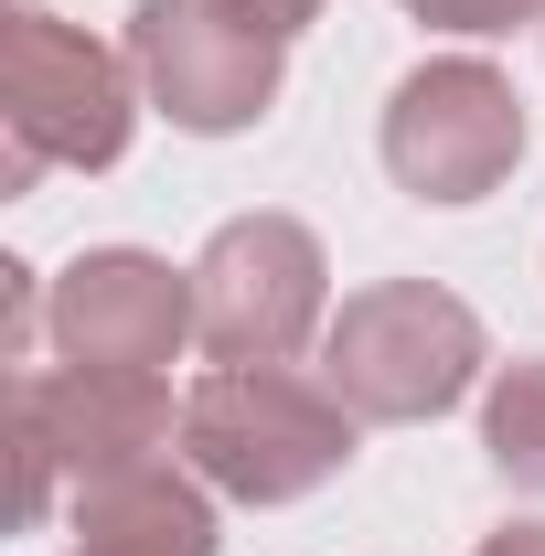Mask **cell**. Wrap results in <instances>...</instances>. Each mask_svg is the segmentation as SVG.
I'll return each mask as SVG.
<instances>
[{"instance_id":"1","label":"cell","mask_w":545,"mask_h":556,"mask_svg":"<svg viewBox=\"0 0 545 556\" xmlns=\"http://www.w3.org/2000/svg\"><path fill=\"white\" fill-rule=\"evenodd\" d=\"M353 428L332 386L289 375V364H214L204 386L182 396V460L204 471L225 503H300L353 460Z\"/></svg>"},{"instance_id":"2","label":"cell","mask_w":545,"mask_h":556,"mask_svg":"<svg viewBox=\"0 0 545 556\" xmlns=\"http://www.w3.org/2000/svg\"><path fill=\"white\" fill-rule=\"evenodd\" d=\"M0 193H22L33 172H107L139 129V65L54 11H0Z\"/></svg>"},{"instance_id":"3","label":"cell","mask_w":545,"mask_h":556,"mask_svg":"<svg viewBox=\"0 0 545 556\" xmlns=\"http://www.w3.org/2000/svg\"><path fill=\"white\" fill-rule=\"evenodd\" d=\"M481 375V321L471 300H449L439 278H375L353 289L321 332V386L375 428H417L449 417Z\"/></svg>"},{"instance_id":"4","label":"cell","mask_w":545,"mask_h":556,"mask_svg":"<svg viewBox=\"0 0 545 556\" xmlns=\"http://www.w3.org/2000/svg\"><path fill=\"white\" fill-rule=\"evenodd\" d=\"M172 386L118 364H43L11 386V460H22V525L54 514V492H86L107 471H139L172 450Z\"/></svg>"},{"instance_id":"5","label":"cell","mask_w":545,"mask_h":556,"mask_svg":"<svg viewBox=\"0 0 545 556\" xmlns=\"http://www.w3.org/2000/svg\"><path fill=\"white\" fill-rule=\"evenodd\" d=\"M129 65L150 86V108L193 139H236L278 108V65H289V33H278L257 0H139L129 11Z\"/></svg>"},{"instance_id":"6","label":"cell","mask_w":545,"mask_h":556,"mask_svg":"<svg viewBox=\"0 0 545 556\" xmlns=\"http://www.w3.org/2000/svg\"><path fill=\"white\" fill-rule=\"evenodd\" d=\"M193 321L214 364H289L310 332H332V257L300 214H236L193 257Z\"/></svg>"},{"instance_id":"7","label":"cell","mask_w":545,"mask_h":556,"mask_svg":"<svg viewBox=\"0 0 545 556\" xmlns=\"http://www.w3.org/2000/svg\"><path fill=\"white\" fill-rule=\"evenodd\" d=\"M514 161H524V97H514L503 65L439 54V65L396 75V97H385V172L417 204H481V193L514 182Z\"/></svg>"},{"instance_id":"8","label":"cell","mask_w":545,"mask_h":556,"mask_svg":"<svg viewBox=\"0 0 545 556\" xmlns=\"http://www.w3.org/2000/svg\"><path fill=\"white\" fill-rule=\"evenodd\" d=\"M54 364H118V375H161L182 343H204L193 321V268L150 257V247H86L54 300H43Z\"/></svg>"},{"instance_id":"9","label":"cell","mask_w":545,"mask_h":556,"mask_svg":"<svg viewBox=\"0 0 545 556\" xmlns=\"http://www.w3.org/2000/svg\"><path fill=\"white\" fill-rule=\"evenodd\" d=\"M75 546L97 556H214L225 525H214V482L193 460H139V471H107V482L75 492Z\"/></svg>"},{"instance_id":"10","label":"cell","mask_w":545,"mask_h":556,"mask_svg":"<svg viewBox=\"0 0 545 556\" xmlns=\"http://www.w3.org/2000/svg\"><path fill=\"white\" fill-rule=\"evenodd\" d=\"M481 450L514 492H545V353L503 364L492 396H481Z\"/></svg>"},{"instance_id":"11","label":"cell","mask_w":545,"mask_h":556,"mask_svg":"<svg viewBox=\"0 0 545 556\" xmlns=\"http://www.w3.org/2000/svg\"><path fill=\"white\" fill-rule=\"evenodd\" d=\"M428 33H514V22H545V0H407Z\"/></svg>"},{"instance_id":"12","label":"cell","mask_w":545,"mask_h":556,"mask_svg":"<svg viewBox=\"0 0 545 556\" xmlns=\"http://www.w3.org/2000/svg\"><path fill=\"white\" fill-rule=\"evenodd\" d=\"M0 332H11V364H33V332H43V300H33V268H0Z\"/></svg>"},{"instance_id":"13","label":"cell","mask_w":545,"mask_h":556,"mask_svg":"<svg viewBox=\"0 0 545 556\" xmlns=\"http://www.w3.org/2000/svg\"><path fill=\"white\" fill-rule=\"evenodd\" d=\"M471 556H545V525H503V535H481Z\"/></svg>"},{"instance_id":"14","label":"cell","mask_w":545,"mask_h":556,"mask_svg":"<svg viewBox=\"0 0 545 556\" xmlns=\"http://www.w3.org/2000/svg\"><path fill=\"white\" fill-rule=\"evenodd\" d=\"M75 556H97V546H75Z\"/></svg>"}]
</instances>
